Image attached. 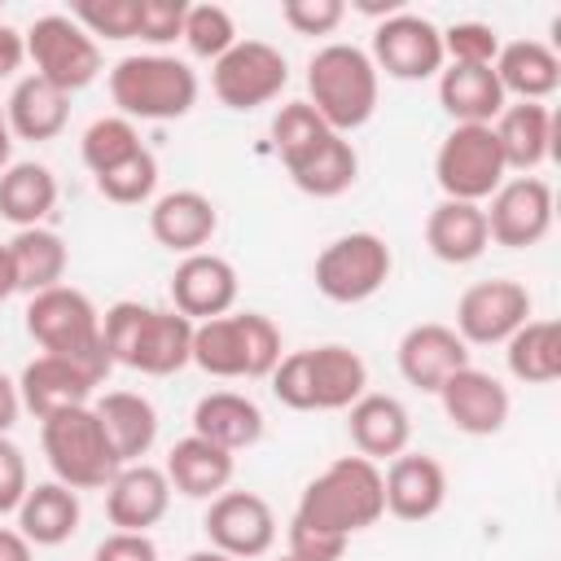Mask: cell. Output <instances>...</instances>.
Returning a JSON list of instances; mask_svg holds the SVG:
<instances>
[{
	"label": "cell",
	"instance_id": "f5cc1de1",
	"mask_svg": "<svg viewBox=\"0 0 561 561\" xmlns=\"http://www.w3.org/2000/svg\"><path fill=\"white\" fill-rule=\"evenodd\" d=\"M18 294V276H13V259H9V245H0V302Z\"/></svg>",
	"mask_w": 561,
	"mask_h": 561
},
{
	"label": "cell",
	"instance_id": "c3c4849f",
	"mask_svg": "<svg viewBox=\"0 0 561 561\" xmlns=\"http://www.w3.org/2000/svg\"><path fill=\"white\" fill-rule=\"evenodd\" d=\"M92 561H158V543L136 530H114L92 548Z\"/></svg>",
	"mask_w": 561,
	"mask_h": 561
},
{
	"label": "cell",
	"instance_id": "9c48e42d",
	"mask_svg": "<svg viewBox=\"0 0 561 561\" xmlns=\"http://www.w3.org/2000/svg\"><path fill=\"white\" fill-rule=\"evenodd\" d=\"M504 158L495 145V131L482 123H456L434 153V180L443 197L451 202H473L482 206L500 184H504Z\"/></svg>",
	"mask_w": 561,
	"mask_h": 561
},
{
	"label": "cell",
	"instance_id": "d6a6232c",
	"mask_svg": "<svg viewBox=\"0 0 561 561\" xmlns=\"http://www.w3.org/2000/svg\"><path fill=\"white\" fill-rule=\"evenodd\" d=\"M438 105L456 123H482L491 127L504 110V88L495 79V66H443L438 70Z\"/></svg>",
	"mask_w": 561,
	"mask_h": 561
},
{
	"label": "cell",
	"instance_id": "e0dca14e",
	"mask_svg": "<svg viewBox=\"0 0 561 561\" xmlns=\"http://www.w3.org/2000/svg\"><path fill=\"white\" fill-rule=\"evenodd\" d=\"M237 289H241L237 267L224 254H210V250L184 254L171 272V307L180 316H188L193 324L228 316L237 307Z\"/></svg>",
	"mask_w": 561,
	"mask_h": 561
},
{
	"label": "cell",
	"instance_id": "b9f144b4",
	"mask_svg": "<svg viewBox=\"0 0 561 561\" xmlns=\"http://www.w3.org/2000/svg\"><path fill=\"white\" fill-rule=\"evenodd\" d=\"M324 131H329L324 118H320L307 101H289V105H280L276 118H272V145H276V153H280L285 167H289L294 158H302Z\"/></svg>",
	"mask_w": 561,
	"mask_h": 561
},
{
	"label": "cell",
	"instance_id": "4dcf8cb0",
	"mask_svg": "<svg viewBox=\"0 0 561 561\" xmlns=\"http://www.w3.org/2000/svg\"><path fill=\"white\" fill-rule=\"evenodd\" d=\"M232 469H237L232 465V451H224V447H215V443H206L197 434L180 438L167 451V465H162L171 491H180L188 500H215L219 491H228Z\"/></svg>",
	"mask_w": 561,
	"mask_h": 561
},
{
	"label": "cell",
	"instance_id": "f6af8a7d",
	"mask_svg": "<svg viewBox=\"0 0 561 561\" xmlns=\"http://www.w3.org/2000/svg\"><path fill=\"white\" fill-rule=\"evenodd\" d=\"M184 13H188L184 0H140V35L136 39H145L153 48L175 44L184 31Z\"/></svg>",
	"mask_w": 561,
	"mask_h": 561
},
{
	"label": "cell",
	"instance_id": "f35d334b",
	"mask_svg": "<svg viewBox=\"0 0 561 561\" xmlns=\"http://www.w3.org/2000/svg\"><path fill=\"white\" fill-rule=\"evenodd\" d=\"M184 48L202 61H219L232 44H237V22L224 4H188L184 13V31H180Z\"/></svg>",
	"mask_w": 561,
	"mask_h": 561
},
{
	"label": "cell",
	"instance_id": "44dd1931",
	"mask_svg": "<svg viewBox=\"0 0 561 561\" xmlns=\"http://www.w3.org/2000/svg\"><path fill=\"white\" fill-rule=\"evenodd\" d=\"M96 386H101V381H96L88 368L61 359V355H35V359L22 368V377H18L22 408H26L35 421H48V416L70 412V408H88Z\"/></svg>",
	"mask_w": 561,
	"mask_h": 561
},
{
	"label": "cell",
	"instance_id": "30bf717a",
	"mask_svg": "<svg viewBox=\"0 0 561 561\" xmlns=\"http://www.w3.org/2000/svg\"><path fill=\"white\" fill-rule=\"evenodd\" d=\"M22 35H26V57L35 61L31 75L48 79L66 96L83 92L101 75V44L70 13H44Z\"/></svg>",
	"mask_w": 561,
	"mask_h": 561
},
{
	"label": "cell",
	"instance_id": "60d3db41",
	"mask_svg": "<svg viewBox=\"0 0 561 561\" xmlns=\"http://www.w3.org/2000/svg\"><path fill=\"white\" fill-rule=\"evenodd\" d=\"M96 188H101V197L114 202V206H140V202H149L153 188H158V158H153L149 149H140V153H131L127 162H118L114 171L96 175Z\"/></svg>",
	"mask_w": 561,
	"mask_h": 561
},
{
	"label": "cell",
	"instance_id": "8992f818",
	"mask_svg": "<svg viewBox=\"0 0 561 561\" xmlns=\"http://www.w3.org/2000/svg\"><path fill=\"white\" fill-rule=\"evenodd\" d=\"M26 333L39 342L44 355H61V359L88 368L96 381H105L114 368L105 355V342H101V311L75 285L35 294L26 302Z\"/></svg>",
	"mask_w": 561,
	"mask_h": 561
},
{
	"label": "cell",
	"instance_id": "d6986e66",
	"mask_svg": "<svg viewBox=\"0 0 561 561\" xmlns=\"http://www.w3.org/2000/svg\"><path fill=\"white\" fill-rule=\"evenodd\" d=\"M394 359H399V373H403L408 386H416L425 394H438V386L469 364V346L460 342V333L451 324L425 320V324H412L399 337Z\"/></svg>",
	"mask_w": 561,
	"mask_h": 561
},
{
	"label": "cell",
	"instance_id": "f1b7e54d",
	"mask_svg": "<svg viewBox=\"0 0 561 561\" xmlns=\"http://www.w3.org/2000/svg\"><path fill=\"white\" fill-rule=\"evenodd\" d=\"M425 245L438 263H451V267H465V263H478L491 245L486 237V215L482 206L473 202H451L443 197L430 219H425Z\"/></svg>",
	"mask_w": 561,
	"mask_h": 561
},
{
	"label": "cell",
	"instance_id": "9a60e30c",
	"mask_svg": "<svg viewBox=\"0 0 561 561\" xmlns=\"http://www.w3.org/2000/svg\"><path fill=\"white\" fill-rule=\"evenodd\" d=\"M526 320H530V289L508 276L478 280L456 302V333L465 346H504Z\"/></svg>",
	"mask_w": 561,
	"mask_h": 561
},
{
	"label": "cell",
	"instance_id": "5bb4252c",
	"mask_svg": "<svg viewBox=\"0 0 561 561\" xmlns=\"http://www.w3.org/2000/svg\"><path fill=\"white\" fill-rule=\"evenodd\" d=\"M482 215H486V237L495 245H504V250H530V245H539L552 232V215H557L552 184L539 180V175L504 180L491 193V206Z\"/></svg>",
	"mask_w": 561,
	"mask_h": 561
},
{
	"label": "cell",
	"instance_id": "681fc988",
	"mask_svg": "<svg viewBox=\"0 0 561 561\" xmlns=\"http://www.w3.org/2000/svg\"><path fill=\"white\" fill-rule=\"evenodd\" d=\"M26 61V35L9 22H0V79H13Z\"/></svg>",
	"mask_w": 561,
	"mask_h": 561
},
{
	"label": "cell",
	"instance_id": "2e32d148",
	"mask_svg": "<svg viewBox=\"0 0 561 561\" xmlns=\"http://www.w3.org/2000/svg\"><path fill=\"white\" fill-rule=\"evenodd\" d=\"M202 530L215 552L254 561V557H267L276 543V513L254 491H219L202 517Z\"/></svg>",
	"mask_w": 561,
	"mask_h": 561
},
{
	"label": "cell",
	"instance_id": "836d02e7",
	"mask_svg": "<svg viewBox=\"0 0 561 561\" xmlns=\"http://www.w3.org/2000/svg\"><path fill=\"white\" fill-rule=\"evenodd\" d=\"M285 171H289L294 188H302L307 197H342V193L355 184V175H359V153H355V145H351L346 136L324 131V136H320L302 158H294Z\"/></svg>",
	"mask_w": 561,
	"mask_h": 561
},
{
	"label": "cell",
	"instance_id": "11a10c76",
	"mask_svg": "<svg viewBox=\"0 0 561 561\" xmlns=\"http://www.w3.org/2000/svg\"><path fill=\"white\" fill-rule=\"evenodd\" d=\"M184 561H237V557H224V552H215V548H202V552H188Z\"/></svg>",
	"mask_w": 561,
	"mask_h": 561
},
{
	"label": "cell",
	"instance_id": "d590c367",
	"mask_svg": "<svg viewBox=\"0 0 561 561\" xmlns=\"http://www.w3.org/2000/svg\"><path fill=\"white\" fill-rule=\"evenodd\" d=\"M9 245V259H13V276H18V294H44V289H57L61 276H66V241L53 232V228H18Z\"/></svg>",
	"mask_w": 561,
	"mask_h": 561
},
{
	"label": "cell",
	"instance_id": "83f0119b",
	"mask_svg": "<svg viewBox=\"0 0 561 561\" xmlns=\"http://www.w3.org/2000/svg\"><path fill=\"white\" fill-rule=\"evenodd\" d=\"M79 517H83L79 491H70L57 478L53 482H35L18 504V535L31 548H61L79 530Z\"/></svg>",
	"mask_w": 561,
	"mask_h": 561
},
{
	"label": "cell",
	"instance_id": "7c38bea8",
	"mask_svg": "<svg viewBox=\"0 0 561 561\" xmlns=\"http://www.w3.org/2000/svg\"><path fill=\"white\" fill-rule=\"evenodd\" d=\"M289 83V61L267 39H237L219 61H210V88L228 110H259Z\"/></svg>",
	"mask_w": 561,
	"mask_h": 561
},
{
	"label": "cell",
	"instance_id": "4fadbf2b",
	"mask_svg": "<svg viewBox=\"0 0 561 561\" xmlns=\"http://www.w3.org/2000/svg\"><path fill=\"white\" fill-rule=\"evenodd\" d=\"M373 66L377 75H390L399 83H421V79H434L447 57H443V31L421 18V13H390L386 22H377L373 31Z\"/></svg>",
	"mask_w": 561,
	"mask_h": 561
},
{
	"label": "cell",
	"instance_id": "db71d44e",
	"mask_svg": "<svg viewBox=\"0 0 561 561\" xmlns=\"http://www.w3.org/2000/svg\"><path fill=\"white\" fill-rule=\"evenodd\" d=\"M13 162V136H9V123H4V101H0V171Z\"/></svg>",
	"mask_w": 561,
	"mask_h": 561
},
{
	"label": "cell",
	"instance_id": "603a6c76",
	"mask_svg": "<svg viewBox=\"0 0 561 561\" xmlns=\"http://www.w3.org/2000/svg\"><path fill=\"white\" fill-rule=\"evenodd\" d=\"M219 228V210L197 188H171L149 206V232L171 254H197Z\"/></svg>",
	"mask_w": 561,
	"mask_h": 561
},
{
	"label": "cell",
	"instance_id": "8d00e7d4",
	"mask_svg": "<svg viewBox=\"0 0 561 561\" xmlns=\"http://www.w3.org/2000/svg\"><path fill=\"white\" fill-rule=\"evenodd\" d=\"M508 373L526 386H552L561 377V324L557 320H526L504 342Z\"/></svg>",
	"mask_w": 561,
	"mask_h": 561
},
{
	"label": "cell",
	"instance_id": "ac0fdd59",
	"mask_svg": "<svg viewBox=\"0 0 561 561\" xmlns=\"http://www.w3.org/2000/svg\"><path fill=\"white\" fill-rule=\"evenodd\" d=\"M438 403H443L447 421H451L460 434H469V438H491V434H500V430L508 425V408H513L508 386H504L500 377L473 368V364H465L460 373H451V377L438 386Z\"/></svg>",
	"mask_w": 561,
	"mask_h": 561
},
{
	"label": "cell",
	"instance_id": "9f6ffc18",
	"mask_svg": "<svg viewBox=\"0 0 561 561\" xmlns=\"http://www.w3.org/2000/svg\"><path fill=\"white\" fill-rule=\"evenodd\" d=\"M280 561H294V557H289V552H285V557H280Z\"/></svg>",
	"mask_w": 561,
	"mask_h": 561
},
{
	"label": "cell",
	"instance_id": "7402d4cb",
	"mask_svg": "<svg viewBox=\"0 0 561 561\" xmlns=\"http://www.w3.org/2000/svg\"><path fill=\"white\" fill-rule=\"evenodd\" d=\"M171 508V482L158 465H123L110 486H105V517L114 530H136L149 535V526H158Z\"/></svg>",
	"mask_w": 561,
	"mask_h": 561
},
{
	"label": "cell",
	"instance_id": "8fae6325",
	"mask_svg": "<svg viewBox=\"0 0 561 561\" xmlns=\"http://www.w3.org/2000/svg\"><path fill=\"white\" fill-rule=\"evenodd\" d=\"M390 267H394V254L377 232H346V237H333L316 254L311 280L329 302L351 307V302L373 298L390 280Z\"/></svg>",
	"mask_w": 561,
	"mask_h": 561
},
{
	"label": "cell",
	"instance_id": "52a82bcc",
	"mask_svg": "<svg viewBox=\"0 0 561 561\" xmlns=\"http://www.w3.org/2000/svg\"><path fill=\"white\" fill-rule=\"evenodd\" d=\"M193 364L206 377H272L280 364V329L259 311H228L193 324Z\"/></svg>",
	"mask_w": 561,
	"mask_h": 561
},
{
	"label": "cell",
	"instance_id": "f546056e",
	"mask_svg": "<svg viewBox=\"0 0 561 561\" xmlns=\"http://www.w3.org/2000/svg\"><path fill=\"white\" fill-rule=\"evenodd\" d=\"M66 118H70V96L39 75H22L4 101V123H9V136L18 140H35V145L53 140L61 136Z\"/></svg>",
	"mask_w": 561,
	"mask_h": 561
},
{
	"label": "cell",
	"instance_id": "ee69618b",
	"mask_svg": "<svg viewBox=\"0 0 561 561\" xmlns=\"http://www.w3.org/2000/svg\"><path fill=\"white\" fill-rule=\"evenodd\" d=\"M280 18L294 35H333L346 18V4L342 0H285Z\"/></svg>",
	"mask_w": 561,
	"mask_h": 561
},
{
	"label": "cell",
	"instance_id": "ba28073f",
	"mask_svg": "<svg viewBox=\"0 0 561 561\" xmlns=\"http://www.w3.org/2000/svg\"><path fill=\"white\" fill-rule=\"evenodd\" d=\"M39 443H44L53 478L66 482L70 491L110 486V478L123 469L105 430H101V421H96V412H92V403L39 421Z\"/></svg>",
	"mask_w": 561,
	"mask_h": 561
},
{
	"label": "cell",
	"instance_id": "4316f807",
	"mask_svg": "<svg viewBox=\"0 0 561 561\" xmlns=\"http://www.w3.org/2000/svg\"><path fill=\"white\" fill-rule=\"evenodd\" d=\"M193 434L224 447V451H245L263 438V408L250 394L237 390H210L193 408Z\"/></svg>",
	"mask_w": 561,
	"mask_h": 561
},
{
	"label": "cell",
	"instance_id": "74e56055",
	"mask_svg": "<svg viewBox=\"0 0 561 561\" xmlns=\"http://www.w3.org/2000/svg\"><path fill=\"white\" fill-rule=\"evenodd\" d=\"M140 149H145V145H140V131H136V123L123 118V114L92 118L88 131H83V140H79V158H83V167H88L92 175L114 171L118 162H127V158L140 153Z\"/></svg>",
	"mask_w": 561,
	"mask_h": 561
},
{
	"label": "cell",
	"instance_id": "1f68e13d",
	"mask_svg": "<svg viewBox=\"0 0 561 561\" xmlns=\"http://www.w3.org/2000/svg\"><path fill=\"white\" fill-rule=\"evenodd\" d=\"M495 79H500L504 96L513 92L517 101L543 105L561 88V57L543 39H513V44H500Z\"/></svg>",
	"mask_w": 561,
	"mask_h": 561
},
{
	"label": "cell",
	"instance_id": "6da1fadb",
	"mask_svg": "<svg viewBox=\"0 0 561 561\" xmlns=\"http://www.w3.org/2000/svg\"><path fill=\"white\" fill-rule=\"evenodd\" d=\"M101 342L110 364L136 368L145 377H171L193 364V320L175 307L123 298L101 316Z\"/></svg>",
	"mask_w": 561,
	"mask_h": 561
},
{
	"label": "cell",
	"instance_id": "f907efd6",
	"mask_svg": "<svg viewBox=\"0 0 561 561\" xmlns=\"http://www.w3.org/2000/svg\"><path fill=\"white\" fill-rule=\"evenodd\" d=\"M18 412H22V394H18V381H9L0 373V434H9L18 425Z\"/></svg>",
	"mask_w": 561,
	"mask_h": 561
},
{
	"label": "cell",
	"instance_id": "3957f363",
	"mask_svg": "<svg viewBox=\"0 0 561 561\" xmlns=\"http://www.w3.org/2000/svg\"><path fill=\"white\" fill-rule=\"evenodd\" d=\"M377 96H381V75L364 48L337 39V44H324L311 53L307 105L324 118L329 131L346 136V131L364 127L377 114Z\"/></svg>",
	"mask_w": 561,
	"mask_h": 561
},
{
	"label": "cell",
	"instance_id": "5b68a950",
	"mask_svg": "<svg viewBox=\"0 0 561 561\" xmlns=\"http://www.w3.org/2000/svg\"><path fill=\"white\" fill-rule=\"evenodd\" d=\"M110 96L131 123H167L197 105V75L171 53H127L110 70Z\"/></svg>",
	"mask_w": 561,
	"mask_h": 561
},
{
	"label": "cell",
	"instance_id": "7bdbcfd3",
	"mask_svg": "<svg viewBox=\"0 0 561 561\" xmlns=\"http://www.w3.org/2000/svg\"><path fill=\"white\" fill-rule=\"evenodd\" d=\"M443 57H451V66H495L500 57V35L491 22H451L443 31Z\"/></svg>",
	"mask_w": 561,
	"mask_h": 561
},
{
	"label": "cell",
	"instance_id": "484cf974",
	"mask_svg": "<svg viewBox=\"0 0 561 561\" xmlns=\"http://www.w3.org/2000/svg\"><path fill=\"white\" fill-rule=\"evenodd\" d=\"M495 131V145H500V158L508 171H539L552 153V110L539 105V101H517V105H504L500 118L491 123Z\"/></svg>",
	"mask_w": 561,
	"mask_h": 561
},
{
	"label": "cell",
	"instance_id": "d4e9b609",
	"mask_svg": "<svg viewBox=\"0 0 561 561\" xmlns=\"http://www.w3.org/2000/svg\"><path fill=\"white\" fill-rule=\"evenodd\" d=\"M118 465H136L149 456V447L158 443V408L136 394V390H105L96 403H92Z\"/></svg>",
	"mask_w": 561,
	"mask_h": 561
},
{
	"label": "cell",
	"instance_id": "816d5d0a",
	"mask_svg": "<svg viewBox=\"0 0 561 561\" xmlns=\"http://www.w3.org/2000/svg\"><path fill=\"white\" fill-rule=\"evenodd\" d=\"M0 561H31V543L18 530H4L0 526Z\"/></svg>",
	"mask_w": 561,
	"mask_h": 561
},
{
	"label": "cell",
	"instance_id": "ab89813d",
	"mask_svg": "<svg viewBox=\"0 0 561 561\" xmlns=\"http://www.w3.org/2000/svg\"><path fill=\"white\" fill-rule=\"evenodd\" d=\"M70 18L92 35V39H136L140 35V0H79Z\"/></svg>",
	"mask_w": 561,
	"mask_h": 561
},
{
	"label": "cell",
	"instance_id": "277c9868",
	"mask_svg": "<svg viewBox=\"0 0 561 561\" xmlns=\"http://www.w3.org/2000/svg\"><path fill=\"white\" fill-rule=\"evenodd\" d=\"M386 513V491H381V469L377 460L364 456H342L333 460L320 478H311L298 495L294 517L320 530H333L342 539L377 526Z\"/></svg>",
	"mask_w": 561,
	"mask_h": 561
},
{
	"label": "cell",
	"instance_id": "ffe728a7",
	"mask_svg": "<svg viewBox=\"0 0 561 561\" xmlns=\"http://www.w3.org/2000/svg\"><path fill=\"white\" fill-rule=\"evenodd\" d=\"M381 491L390 517L430 522L447 504V469L425 451H399L381 473Z\"/></svg>",
	"mask_w": 561,
	"mask_h": 561
},
{
	"label": "cell",
	"instance_id": "cb8c5ba5",
	"mask_svg": "<svg viewBox=\"0 0 561 561\" xmlns=\"http://www.w3.org/2000/svg\"><path fill=\"white\" fill-rule=\"evenodd\" d=\"M346 430H351V443L364 460H394L412 443L408 408L394 394H377V390H364L346 408Z\"/></svg>",
	"mask_w": 561,
	"mask_h": 561
},
{
	"label": "cell",
	"instance_id": "7dc6e473",
	"mask_svg": "<svg viewBox=\"0 0 561 561\" xmlns=\"http://www.w3.org/2000/svg\"><path fill=\"white\" fill-rule=\"evenodd\" d=\"M31 491V473H26V456L18 443H9L0 434V517L4 513H18L22 495Z\"/></svg>",
	"mask_w": 561,
	"mask_h": 561
},
{
	"label": "cell",
	"instance_id": "bcb514c9",
	"mask_svg": "<svg viewBox=\"0 0 561 561\" xmlns=\"http://www.w3.org/2000/svg\"><path fill=\"white\" fill-rule=\"evenodd\" d=\"M351 539L333 535V530H320V526H307L298 517H289V557L294 561H342Z\"/></svg>",
	"mask_w": 561,
	"mask_h": 561
},
{
	"label": "cell",
	"instance_id": "7a4b0ae2",
	"mask_svg": "<svg viewBox=\"0 0 561 561\" xmlns=\"http://www.w3.org/2000/svg\"><path fill=\"white\" fill-rule=\"evenodd\" d=\"M272 394L294 412H346L368 390V364L342 342L280 355L272 368Z\"/></svg>",
	"mask_w": 561,
	"mask_h": 561
},
{
	"label": "cell",
	"instance_id": "e575fe53",
	"mask_svg": "<svg viewBox=\"0 0 561 561\" xmlns=\"http://www.w3.org/2000/svg\"><path fill=\"white\" fill-rule=\"evenodd\" d=\"M57 206V175L44 162H9L0 171V219L13 228H39Z\"/></svg>",
	"mask_w": 561,
	"mask_h": 561
}]
</instances>
